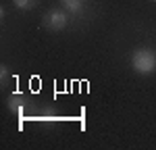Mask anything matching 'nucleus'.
<instances>
[{"label": "nucleus", "instance_id": "0eeeda50", "mask_svg": "<svg viewBox=\"0 0 156 150\" xmlns=\"http://www.w3.org/2000/svg\"><path fill=\"white\" fill-rule=\"evenodd\" d=\"M152 2H156V0H152Z\"/></svg>", "mask_w": 156, "mask_h": 150}, {"label": "nucleus", "instance_id": "423d86ee", "mask_svg": "<svg viewBox=\"0 0 156 150\" xmlns=\"http://www.w3.org/2000/svg\"><path fill=\"white\" fill-rule=\"evenodd\" d=\"M11 79V71H9V67L6 65H0V84H6Z\"/></svg>", "mask_w": 156, "mask_h": 150}, {"label": "nucleus", "instance_id": "39448f33", "mask_svg": "<svg viewBox=\"0 0 156 150\" xmlns=\"http://www.w3.org/2000/svg\"><path fill=\"white\" fill-rule=\"evenodd\" d=\"M37 2L40 0H12V4L19 9V11H31V9H36Z\"/></svg>", "mask_w": 156, "mask_h": 150}, {"label": "nucleus", "instance_id": "f03ea898", "mask_svg": "<svg viewBox=\"0 0 156 150\" xmlns=\"http://www.w3.org/2000/svg\"><path fill=\"white\" fill-rule=\"evenodd\" d=\"M42 25L48 31H62L69 25V12L65 9H50L42 17Z\"/></svg>", "mask_w": 156, "mask_h": 150}, {"label": "nucleus", "instance_id": "20e7f679", "mask_svg": "<svg viewBox=\"0 0 156 150\" xmlns=\"http://www.w3.org/2000/svg\"><path fill=\"white\" fill-rule=\"evenodd\" d=\"M60 4L69 15H81L85 9V0H60Z\"/></svg>", "mask_w": 156, "mask_h": 150}, {"label": "nucleus", "instance_id": "f257e3e1", "mask_svg": "<svg viewBox=\"0 0 156 150\" xmlns=\"http://www.w3.org/2000/svg\"><path fill=\"white\" fill-rule=\"evenodd\" d=\"M131 69L137 75H152L156 71V50L154 48H135L129 59Z\"/></svg>", "mask_w": 156, "mask_h": 150}, {"label": "nucleus", "instance_id": "7ed1b4c3", "mask_svg": "<svg viewBox=\"0 0 156 150\" xmlns=\"http://www.w3.org/2000/svg\"><path fill=\"white\" fill-rule=\"evenodd\" d=\"M6 106H9V111H11L15 117H23V112L27 111V98H25V94L12 92L11 96L6 98Z\"/></svg>", "mask_w": 156, "mask_h": 150}]
</instances>
